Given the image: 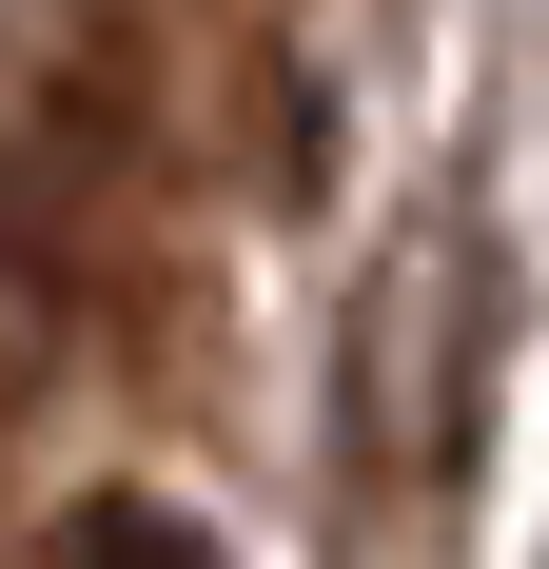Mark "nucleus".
<instances>
[{"mask_svg":"<svg viewBox=\"0 0 549 569\" xmlns=\"http://www.w3.org/2000/svg\"><path fill=\"white\" fill-rule=\"evenodd\" d=\"M59 569H217V530L158 511V491H79L59 511Z\"/></svg>","mask_w":549,"mask_h":569,"instance_id":"nucleus-1","label":"nucleus"}]
</instances>
